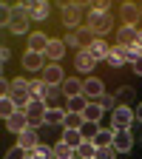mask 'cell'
I'll return each instance as SVG.
<instances>
[{
    "label": "cell",
    "instance_id": "1",
    "mask_svg": "<svg viewBox=\"0 0 142 159\" xmlns=\"http://www.w3.org/2000/svg\"><path fill=\"white\" fill-rule=\"evenodd\" d=\"M91 11V3H63V9H60V20H63V26L68 31H77L83 29V11Z\"/></svg>",
    "mask_w": 142,
    "mask_h": 159
},
{
    "label": "cell",
    "instance_id": "2",
    "mask_svg": "<svg viewBox=\"0 0 142 159\" xmlns=\"http://www.w3.org/2000/svg\"><path fill=\"white\" fill-rule=\"evenodd\" d=\"M29 26H31V14L23 9V3L11 6V17L6 29H11V34H29Z\"/></svg>",
    "mask_w": 142,
    "mask_h": 159
},
{
    "label": "cell",
    "instance_id": "3",
    "mask_svg": "<svg viewBox=\"0 0 142 159\" xmlns=\"http://www.w3.org/2000/svg\"><path fill=\"white\" fill-rule=\"evenodd\" d=\"M85 20H88V29H91L99 40H103V37L114 29V17H111V14H103V11H88Z\"/></svg>",
    "mask_w": 142,
    "mask_h": 159
},
{
    "label": "cell",
    "instance_id": "4",
    "mask_svg": "<svg viewBox=\"0 0 142 159\" xmlns=\"http://www.w3.org/2000/svg\"><path fill=\"white\" fill-rule=\"evenodd\" d=\"M134 119H136L134 108H128V105H117V108L111 111V128H114V131H117V128H131Z\"/></svg>",
    "mask_w": 142,
    "mask_h": 159
},
{
    "label": "cell",
    "instance_id": "5",
    "mask_svg": "<svg viewBox=\"0 0 142 159\" xmlns=\"http://www.w3.org/2000/svg\"><path fill=\"white\" fill-rule=\"evenodd\" d=\"M46 111H48V105L43 102V99H31V102H29V108H26L29 125H31V128H40V125H46Z\"/></svg>",
    "mask_w": 142,
    "mask_h": 159
},
{
    "label": "cell",
    "instance_id": "6",
    "mask_svg": "<svg viewBox=\"0 0 142 159\" xmlns=\"http://www.w3.org/2000/svg\"><path fill=\"white\" fill-rule=\"evenodd\" d=\"M40 80H43L46 85H63L66 83V71L60 68V63H46V68H43V74H40Z\"/></svg>",
    "mask_w": 142,
    "mask_h": 159
},
{
    "label": "cell",
    "instance_id": "7",
    "mask_svg": "<svg viewBox=\"0 0 142 159\" xmlns=\"http://www.w3.org/2000/svg\"><path fill=\"white\" fill-rule=\"evenodd\" d=\"M83 94H85L88 102H97V99L105 94V83H103L99 77H85V80H83Z\"/></svg>",
    "mask_w": 142,
    "mask_h": 159
},
{
    "label": "cell",
    "instance_id": "8",
    "mask_svg": "<svg viewBox=\"0 0 142 159\" xmlns=\"http://www.w3.org/2000/svg\"><path fill=\"white\" fill-rule=\"evenodd\" d=\"M111 148H114L117 153H128V151L134 148V134H131V128H117Z\"/></svg>",
    "mask_w": 142,
    "mask_h": 159
},
{
    "label": "cell",
    "instance_id": "9",
    "mask_svg": "<svg viewBox=\"0 0 142 159\" xmlns=\"http://www.w3.org/2000/svg\"><path fill=\"white\" fill-rule=\"evenodd\" d=\"M46 68V57L37 54V51H26L23 54V71H34V74H43Z\"/></svg>",
    "mask_w": 142,
    "mask_h": 159
},
{
    "label": "cell",
    "instance_id": "10",
    "mask_svg": "<svg viewBox=\"0 0 142 159\" xmlns=\"http://www.w3.org/2000/svg\"><path fill=\"white\" fill-rule=\"evenodd\" d=\"M74 68H77V71H94V68H97L94 54H91L88 48H80V51L74 54Z\"/></svg>",
    "mask_w": 142,
    "mask_h": 159
},
{
    "label": "cell",
    "instance_id": "11",
    "mask_svg": "<svg viewBox=\"0 0 142 159\" xmlns=\"http://www.w3.org/2000/svg\"><path fill=\"white\" fill-rule=\"evenodd\" d=\"M17 145L23 148V151H29V153H31V151H34V148L40 145V136H37V128H31V125H29V128H26L23 134H17Z\"/></svg>",
    "mask_w": 142,
    "mask_h": 159
},
{
    "label": "cell",
    "instance_id": "12",
    "mask_svg": "<svg viewBox=\"0 0 142 159\" xmlns=\"http://www.w3.org/2000/svg\"><path fill=\"white\" fill-rule=\"evenodd\" d=\"M136 37H139V26H119L117 29V43L119 46H134L136 43Z\"/></svg>",
    "mask_w": 142,
    "mask_h": 159
},
{
    "label": "cell",
    "instance_id": "13",
    "mask_svg": "<svg viewBox=\"0 0 142 159\" xmlns=\"http://www.w3.org/2000/svg\"><path fill=\"white\" fill-rule=\"evenodd\" d=\"M119 17H122V26H136V23H139V17H142V11H139L136 3H122V9H119Z\"/></svg>",
    "mask_w": 142,
    "mask_h": 159
},
{
    "label": "cell",
    "instance_id": "14",
    "mask_svg": "<svg viewBox=\"0 0 142 159\" xmlns=\"http://www.w3.org/2000/svg\"><path fill=\"white\" fill-rule=\"evenodd\" d=\"M48 43H51V37H48V34H43V31H31V34H29V51L46 54Z\"/></svg>",
    "mask_w": 142,
    "mask_h": 159
},
{
    "label": "cell",
    "instance_id": "15",
    "mask_svg": "<svg viewBox=\"0 0 142 159\" xmlns=\"http://www.w3.org/2000/svg\"><path fill=\"white\" fill-rule=\"evenodd\" d=\"M66 43H63V40H51V43H48V48H46V60H48V63H60V60H63L66 57Z\"/></svg>",
    "mask_w": 142,
    "mask_h": 159
},
{
    "label": "cell",
    "instance_id": "16",
    "mask_svg": "<svg viewBox=\"0 0 142 159\" xmlns=\"http://www.w3.org/2000/svg\"><path fill=\"white\" fill-rule=\"evenodd\" d=\"M6 128H9L11 134H23V131L29 128V116H26V111H17L14 116H9V119H6Z\"/></svg>",
    "mask_w": 142,
    "mask_h": 159
},
{
    "label": "cell",
    "instance_id": "17",
    "mask_svg": "<svg viewBox=\"0 0 142 159\" xmlns=\"http://www.w3.org/2000/svg\"><path fill=\"white\" fill-rule=\"evenodd\" d=\"M60 88H63L66 99H71V97H80V94H83V80H77V77H66V83L60 85Z\"/></svg>",
    "mask_w": 142,
    "mask_h": 159
},
{
    "label": "cell",
    "instance_id": "18",
    "mask_svg": "<svg viewBox=\"0 0 142 159\" xmlns=\"http://www.w3.org/2000/svg\"><path fill=\"white\" fill-rule=\"evenodd\" d=\"M63 88H57V85H46V97H43V102L48 108H60V99H63Z\"/></svg>",
    "mask_w": 142,
    "mask_h": 159
},
{
    "label": "cell",
    "instance_id": "19",
    "mask_svg": "<svg viewBox=\"0 0 142 159\" xmlns=\"http://www.w3.org/2000/svg\"><path fill=\"white\" fill-rule=\"evenodd\" d=\"M91 54H94V60H97V63H99V60H108V54H111V46L105 43V40H94V43H91V48H88Z\"/></svg>",
    "mask_w": 142,
    "mask_h": 159
},
{
    "label": "cell",
    "instance_id": "20",
    "mask_svg": "<svg viewBox=\"0 0 142 159\" xmlns=\"http://www.w3.org/2000/svg\"><path fill=\"white\" fill-rule=\"evenodd\" d=\"M114 97H117V105H131L134 99H136V91H134L131 85H119Z\"/></svg>",
    "mask_w": 142,
    "mask_h": 159
},
{
    "label": "cell",
    "instance_id": "21",
    "mask_svg": "<svg viewBox=\"0 0 142 159\" xmlns=\"http://www.w3.org/2000/svg\"><path fill=\"white\" fill-rule=\"evenodd\" d=\"M105 63H108L111 68H122V66H125V51H122V46H111V54H108Z\"/></svg>",
    "mask_w": 142,
    "mask_h": 159
},
{
    "label": "cell",
    "instance_id": "22",
    "mask_svg": "<svg viewBox=\"0 0 142 159\" xmlns=\"http://www.w3.org/2000/svg\"><path fill=\"white\" fill-rule=\"evenodd\" d=\"M74 34H77V43H80V48H91V43L97 40V34H94V31H91L88 26H83V29H77Z\"/></svg>",
    "mask_w": 142,
    "mask_h": 159
},
{
    "label": "cell",
    "instance_id": "23",
    "mask_svg": "<svg viewBox=\"0 0 142 159\" xmlns=\"http://www.w3.org/2000/svg\"><path fill=\"white\" fill-rule=\"evenodd\" d=\"M103 105L99 102H88L85 105V111H83V116H85V122H99V119H103Z\"/></svg>",
    "mask_w": 142,
    "mask_h": 159
},
{
    "label": "cell",
    "instance_id": "24",
    "mask_svg": "<svg viewBox=\"0 0 142 159\" xmlns=\"http://www.w3.org/2000/svg\"><path fill=\"white\" fill-rule=\"evenodd\" d=\"M71 156H77V148H71L68 142H54V159H71Z\"/></svg>",
    "mask_w": 142,
    "mask_h": 159
},
{
    "label": "cell",
    "instance_id": "25",
    "mask_svg": "<svg viewBox=\"0 0 142 159\" xmlns=\"http://www.w3.org/2000/svg\"><path fill=\"white\" fill-rule=\"evenodd\" d=\"M48 14H51V3L37 0V9L31 11V20H34V23H43V20H48Z\"/></svg>",
    "mask_w": 142,
    "mask_h": 159
},
{
    "label": "cell",
    "instance_id": "26",
    "mask_svg": "<svg viewBox=\"0 0 142 159\" xmlns=\"http://www.w3.org/2000/svg\"><path fill=\"white\" fill-rule=\"evenodd\" d=\"M63 142H68L71 148H80V142H83V134H80V128H63Z\"/></svg>",
    "mask_w": 142,
    "mask_h": 159
},
{
    "label": "cell",
    "instance_id": "27",
    "mask_svg": "<svg viewBox=\"0 0 142 159\" xmlns=\"http://www.w3.org/2000/svg\"><path fill=\"white\" fill-rule=\"evenodd\" d=\"M111 142H114V128H99L94 145H97V148H111Z\"/></svg>",
    "mask_w": 142,
    "mask_h": 159
},
{
    "label": "cell",
    "instance_id": "28",
    "mask_svg": "<svg viewBox=\"0 0 142 159\" xmlns=\"http://www.w3.org/2000/svg\"><path fill=\"white\" fill-rule=\"evenodd\" d=\"M85 105H88L85 94H80V97H71V99H66V111H77V114H83V111H85Z\"/></svg>",
    "mask_w": 142,
    "mask_h": 159
},
{
    "label": "cell",
    "instance_id": "29",
    "mask_svg": "<svg viewBox=\"0 0 142 159\" xmlns=\"http://www.w3.org/2000/svg\"><path fill=\"white\" fill-rule=\"evenodd\" d=\"M85 116L77 114V111H66V119H63V128H83Z\"/></svg>",
    "mask_w": 142,
    "mask_h": 159
},
{
    "label": "cell",
    "instance_id": "30",
    "mask_svg": "<svg viewBox=\"0 0 142 159\" xmlns=\"http://www.w3.org/2000/svg\"><path fill=\"white\" fill-rule=\"evenodd\" d=\"M66 119V108H48L46 111V125H63Z\"/></svg>",
    "mask_w": 142,
    "mask_h": 159
},
{
    "label": "cell",
    "instance_id": "31",
    "mask_svg": "<svg viewBox=\"0 0 142 159\" xmlns=\"http://www.w3.org/2000/svg\"><path fill=\"white\" fill-rule=\"evenodd\" d=\"M20 108L14 105V99L11 97H3V99H0V116H3V119H9V116H14Z\"/></svg>",
    "mask_w": 142,
    "mask_h": 159
},
{
    "label": "cell",
    "instance_id": "32",
    "mask_svg": "<svg viewBox=\"0 0 142 159\" xmlns=\"http://www.w3.org/2000/svg\"><path fill=\"white\" fill-rule=\"evenodd\" d=\"M94 153H97V145L91 142V139H83L80 148H77V156L80 159H94Z\"/></svg>",
    "mask_w": 142,
    "mask_h": 159
},
{
    "label": "cell",
    "instance_id": "33",
    "mask_svg": "<svg viewBox=\"0 0 142 159\" xmlns=\"http://www.w3.org/2000/svg\"><path fill=\"white\" fill-rule=\"evenodd\" d=\"M9 97L14 99V105H17L20 111H26V108H29V102H31V94H29V91H11Z\"/></svg>",
    "mask_w": 142,
    "mask_h": 159
},
{
    "label": "cell",
    "instance_id": "34",
    "mask_svg": "<svg viewBox=\"0 0 142 159\" xmlns=\"http://www.w3.org/2000/svg\"><path fill=\"white\" fill-rule=\"evenodd\" d=\"M29 94H31V99H43L46 97V83H43V80H31V83H29Z\"/></svg>",
    "mask_w": 142,
    "mask_h": 159
},
{
    "label": "cell",
    "instance_id": "35",
    "mask_svg": "<svg viewBox=\"0 0 142 159\" xmlns=\"http://www.w3.org/2000/svg\"><path fill=\"white\" fill-rule=\"evenodd\" d=\"M31 156H34V159H54V148L46 145V142H40V145L31 151Z\"/></svg>",
    "mask_w": 142,
    "mask_h": 159
},
{
    "label": "cell",
    "instance_id": "36",
    "mask_svg": "<svg viewBox=\"0 0 142 159\" xmlns=\"http://www.w3.org/2000/svg\"><path fill=\"white\" fill-rule=\"evenodd\" d=\"M80 134H83V139H97V134H99V122H83V128H80Z\"/></svg>",
    "mask_w": 142,
    "mask_h": 159
},
{
    "label": "cell",
    "instance_id": "37",
    "mask_svg": "<svg viewBox=\"0 0 142 159\" xmlns=\"http://www.w3.org/2000/svg\"><path fill=\"white\" fill-rule=\"evenodd\" d=\"M122 51H125V63H131V66H134V63H136V60L142 57V48H139L136 43H134V46H125Z\"/></svg>",
    "mask_w": 142,
    "mask_h": 159
},
{
    "label": "cell",
    "instance_id": "38",
    "mask_svg": "<svg viewBox=\"0 0 142 159\" xmlns=\"http://www.w3.org/2000/svg\"><path fill=\"white\" fill-rule=\"evenodd\" d=\"M97 102L103 105V111H114V108H117V97H114V94H103Z\"/></svg>",
    "mask_w": 142,
    "mask_h": 159
},
{
    "label": "cell",
    "instance_id": "39",
    "mask_svg": "<svg viewBox=\"0 0 142 159\" xmlns=\"http://www.w3.org/2000/svg\"><path fill=\"white\" fill-rule=\"evenodd\" d=\"M26 156H29V151H23L20 145H14V148H9V151H6V156H3V159H26Z\"/></svg>",
    "mask_w": 142,
    "mask_h": 159
},
{
    "label": "cell",
    "instance_id": "40",
    "mask_svg": "<svg viewBox=\"0 0 142 159\" xmlns=\"http://www.w3.org/2000/svg\"><path fill=\"white\" fill-rule=\"evenodd\" d=\"M29 83L31 80H26V77H14L11 80V91H29Z\"/></svg>",
    "mask_w": 142,
    "mask_h": 159
},
{
    "label": "cell",
    "instance_id": "41",
    "mask_svg": "<svg viewBox=\"0 0 142 159\" xmlns=\"http://www.w3.org/2000/svg\"><path fill=\"white\" fill-rule=\"evenodd\" d=\"M91 11H103V14H111V3H108V0H97V3H91Z\"/></svg>",
    "mask_w": 142,
    "mask_h": 159
},
{
    "label": "cell",
    "instance_id": "42",
    "mask_svg": "<svg viewBox=\"0 0 142 159\" xmlns=\"http://www.w3.org/2000/svg\"><path fill=\"white\" fill-rule=\"evenodd\" d=\"M114 156H117L114 148H97V153H94V159H114Z\"/></svg>",
    "mask_w": 142,
    "mask_h": 159
},
{
    "label": "cell",
    "instance_id": "43",
    "mask_svg": "<svg viewBox=\"0 0 142 159\" xmlns=\"http://www.w3.org/2000/svg\"><path fill=\"white\" fill-rule=\"evenodd\" d=\"M63 43H66V48H77V51H80V43H77V34H74V31H68V34L63 37Z\"/></svg>",
    "mask_w": 142,
    "mask_h": 159
},
{
    "label": "cell",
    "instance_id": "44",
    "mask_svg": "<svg viewBox=\"0 0 142 159\" xmlns=\"http://www.w3.org/2000/svg\"><path fill=\"white\" fill-rule=\"evenodd\" d=\"M0 91H3V97H9V94H11V83H9L6 77L0 80Z\"/></svg>",
    "mask_w": 142,
    "mask_h": 159
},
{
    "label": "cell",
    "instance_id": "45",
    "mask_svg": "<svg viewBox=\"0 0 142 159\" xmlns=\"http://www.w3.org/2000/svg\"><path fill=\"white\" fill-rule=\"evenodd\" d=\"M0 60H3V66H6V63H9V60H11V48H6V46H3V48H0Z\"/></svg>",
    "mask_w": 142,
    "mask_h": 159
},
{
    "label": "cell",
    "instance_id": "46",
    "mask_svg": "<svg viewBox=\"0 0 142 159\" xmlns=\"http://www.w3.org/2000/svg\"><path fill=\"white\" fill-rule=\"evenodd\" d=\"M134 74H136V77H142V57L134 63Z\"/></svg>",
    "mask_w": 142,
    "mask_h": 159
},
{
    "label": "cell",
    "instance_id": "47",
    "mask_svg": "<svg viewBox=\"0 0 142 159\" xmlns=\"http://www.w3.org/2000/svg\"><path fill=\"white\" fill-rule=\"evenodd\" d=\"M134 114H136V119H139V122H142V102H139V105L134 108Z\"/></svg>",
    "mask_w": 142,
    "mask_h": 159
},
{
    "label": "cell",
    "instance_id": "48",
    "mask_svg": "<svg viewBox=\"0 0 142 159\" xmlns=\"http://www.w3.org/2000/svg\"><path fill=\"white\" fill-rule=\"evenodd\" d=\"M136 46L142 48V29H139V37H136Z\"/></svg>",
    "mask_w": 142,
    "mask_h": 159
},
{
    "label": "cell",
    "instance_id": "49",
    "mask_svg": "<svg viewBox=\"0 0 142 159\" xmlns=\"http://www.w3.org/2000/svg\"><path fill=\"white\" fill-rule=\"evenodd\" d=\"M26 159H34V156H31V153H29V156H26Z\"/></svg>",
    "mask_w": 142,
    "mask_h": 159
},
{
    "label": "cell",
    "instance_id": "50",
    "mask_svg": "<svg viewBox=\"0 0 142 159\" xmlns=\"http://www.w3.org/2000/svg\"><path fill=\"white\" fill-rule=\"evenodd\" d=\"M71 159H80V156H71Z\"/></svg>",
    "mask_w": 142,
    "mask_h": 159
},
{
    "label": "cell",
    "instance_id": "51",
    "mask_svg": "<svg viewBox=\"0 0 142 159\" xmlns=\"http://www.w3.org/2000/svg\"><path fill=\"white\" fill-rule=\"evenodd\" d=\"M139 11H142V6H139Z\"/></svg>",
    "mask_w": 142,
    "mask_h": 159
}]
</instances>
